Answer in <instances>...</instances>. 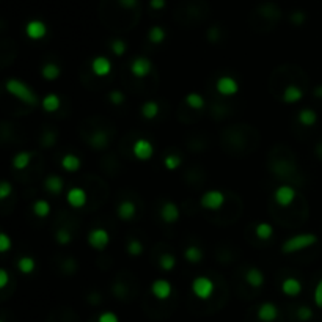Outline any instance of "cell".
<instances>
[{
    "label": "cell",
    "instance_id": "13",
    "mask_svg": "<svg viewBox=\"0 0 322 322\" xmlns=\"http://www.w3.org/2000/svg\"><path fill=\"white\" fill-rule=\"evenodd\" d=\"M151 293L157 300H167L173 294V286L165 278H157L151 285Z\"/></svg>",
    "mask_w": 322,
    "mask_h": 322
},
{
    "label": "cell",
    "instance_id": "10",
    "mask_svg": "<svg viewBox=\"0 0 322 322\" xmlns=\"http://www.w3.org/2000/svg\"><path fill=\"white\" fill-rule=\"evenodd\" d=\"M153 71V63L146 57H137L131 63V74L137 79H145Z\"/></svg>",
    "mask_w": 322,
    "mask_h": 322
},
{
    "label": "cell",
    "instance_id": "19",
    "mask_svg": "<svg viewBox=\"0 0 322 322\" xmlns=\"http://www.w3.org/2000/svg\"><path fill=\"white\" fill-rule=\"evenodd\" d=\"M88 143H90V146L91 148H94V149H105L107 146H109V143H110V137H109V134H107L104 129H98V131H94L91 135H90V138H88Z\"/></svg>",
    "mask_w": 322,
    "mask_h": 322
},
{
    "label": "cell",
    "instance_id": "28",
    "mask_svg": "<svg viewBox=\"0 0 322 322\" xmlns=\"http://www.w3.org/2000/svg\"><path fill=\"white\" fill-rule=\"evenodd\" d=\"M255 234H256L258 239H261V241H269V239L272 238V236H274V227H272V225H271L269 222H261V223L256 225Z\"/></svg>",
    "mask_w": 322,
    "mask_h": 322
},
{
    "label": "cell",
    "instance_id": "12",
    "mask_svg": "<svg viewBox=\"0 0 322 322\" xmlns=\"http://www.w3.org/2000/svg\"><path fill=\"white\" fill-rule=\"evenodd\" d=\"M66 201L68 205L74 209H80L87 205L88 197H87V192L80 187H72L66 192Z\"/></svg>",
    "mask_w": 322,
    "mask_h": 322
},
{
    "label": "cell",
    "instance_id": "32",
    "mask_svg": "<svg viewBox=\"0 0 322 322\" xmlns=\"http://www.w3.org/2000/svg\"><path fill=\"white\" fill-rule=\"evenodd\" d=\"M17 269H19L20 274L28 275V274H31L36 269V263H35V260L31 256H22V258H19V260H17Z\"/></svg>",
    "mask_w": 322,
    "mask_h": 322
},
{
    "label": "cell",
    "instance_id": "25",
    "mask_svg": "<svg viewBox=\"0 0 322 322\" xmlns=\"http://www.w3.org/2000/svg\"><path fill=\"white\" fill-rule=\"evenodd\" d=\"M82 162L80 159L76 156V154H64L61 157V168L64 171H68V173H74V171H77L80 168Z\"/></svg>",
    "mask_w": 322,
    "mask_h": 322
},
{
    "label": "cell",
    "instance_id": "7",
    "mask_svg": "<svg viewBox=\"0 0 322 322\" xmlns=\"http://www.w3.org/2000/svg\"><path fill=\"white\" fill-rule=\"evenodd\" d=\"M297 197V192L293 186H289V184H282V186H278L274 192V200L278 206H282V208H288V206H291L294 200Z\"/></svg>",
    "mask_w": 322,
    "mask_h": 322
},
{
    "label": "cell",
    "instance_id": "14",
    "mask_svg": "<svg viewBox=\"0 0 322 322\" xmlns=\"http://www.w3.org/2000/svg\"><path fill=\"white\" fill-rule=\"evenodd\" d=\"M91 71L98 77H107L112 72V61L107 57H94L91 61Z\"/></svg>",
    "mask_w": 322,
    "mask_h": 322
},
{
    "label": "cell",
    "instance_id": "44",
    "mask_svg": "<svg viewBox=\"0 0 322 322\" xmlns=\"http://www.w3.org/2000/svg\"><path fill=\"white\" fill-rule=\"evenodd\" d=\"M123 8L129 9V11H137L138 6H140V0H116Z\"/></svg>",
    "mask_w": 322,
    "mask_h": 322
},
{
    "label": "cell",
    "instance_id": "34",
    "mask_svg": "<svg viewBox=\"0 0 322 322\" xmlns=\"http://www.w3.org/2000/svg\"><path fill=\"white\" fill-rule=\"evenodd\" d=\"M186 104L190 107V109H193V110H201L203 107H205V98L200 94V93H189L187 96H186Z\"/></svg>",
    "mask_w": 322,
    "mask_h": 322
},
{
    "label": "cell",
    "instance_id": "30",
    "mask_svg": "<svg viewBox=\"0 0 322 322\" xmlns=\"http://www.w3.org/2000/svg\"><path fill=\"white\" fill-rule=\"evenodd\" d=\"M184 258L190 264H198L203 260V250L197 245H189L184 250Z\"/></svg>",
    "mask_w": 322,
    "mask_h": 322
},
{
    "label": "cell",
    "instance_id": "35",
    "mask_svg": "<svg viewBox=\"0 0 322 322\" xmlns=\"http://www.w3.org/2000/svg\"><path fill=\"white\" fill-rule=\"evenodd\" d=\"M159 267L162 271H165V272L173 271L175 267H176V258H175V255H171V253L160 255V258H159Z\"/></svg>",
    "mask_w": 322,
    "mask_h": 322
},
{
    "label": "cell",
    "instance_id": "37",
    "mask_svg": "<svg viewBox=\"0 0 322 322\" xmlns=\"http://www.w3.org/2000/svg\"><path fill=\"white\" fill-rule=\"evenodd\" d=\"M143 244L138 239H131L127 242V253L131 256H140L143 253Z\"/></svg>",
    "mask_w": 322,
    "mask_h": 322
},
{
    "label": "cell",
    "instance_id": "39",
    "mask_svg": "<svg viewBox=\"0 0 322 322\" xmlns=\"http://www.w3.org/2000/svg\"><path fill=\"white\" fill-rule=\"evenodd\" d=\"M110 50L115 53L116 57H123L126 53V50H127V44L123 39H113L110 42Z\"/></svg>",
    "mask_w": 322,
    "mask_h": 322
},
{
    "label": "cell",
    "instance_id": "46",
    "mask_svg": "<svg viewBox=\"0 0 322 322\" xmlns=\"http://www.w3.org/2000/svg\"><path fill=\"white\" fill-rule=\"evenodd\" d=\"M305 19H307V16H305L304 11H294L291 16H289V20H291V24L296 25V27L302 25V24L305 22Z\"/></svg>",
    "mask_w": 322,
    "mask_h": 322
},
{
    "label": "cell",
    "instance_id": "33",
    "mask_svg": "<svg viewBox=\"0 0 322 322\" xmlns=\"http://www.w3.org/2000/svg\"><path fill=\"white\" fill-rule=\"evenodd\" d=\"M31 211H33V214L36 217L44 219L50 214V205H49V201H46V200H36L33 203V206H31Z\"/></svg>",
    "mask_w": 322,
    "mask_h": 322
},
{
    "label": "cell",
    "instance_id": "27",
    "mask_svg": "<svg viewBox=\"0 0 322 322\" xmlns=\"http://www.w3.org/2000/svg\"><path fill=\"white\" fill-rule=\"evenodd\" d=\"M60 74H61V68L58 66L57 63H46L44 66H42V69H41L42 79H46L49 82L57 80L60 77Z\"/></svg>",
    "mask_w": 322,
    "mask_h": 322
},
{
    "label": "cell",
    "instance_id": "42",
    "mask_svg": "<svg viewBox=\"0 0 322 322\" xmlns=\"http://www.w3.org/2000/svg\"><path fill=\"white\" fill-rule=\"evenodd\" d=\"M13 247V241L6 233H0V252L8 253Z\"/></svg>",
    "mask_w": 322,
    "mask_h": 322
},
{
    "label": "cell",
    "instance_id": "47",
    "mask_svg": "<svg viewBox=\"0 0 322 322\" xmlns=\"http://www.w3.org/2000/svg\"><path fill=\"white\" fill-rule=\"evenodd\" d=\"M222 33H220V28L217 25H214L208 30V41L212 42V44H216V42H219Z\"/></svg>",
    "mask_w": 322,
    "mask_h": 322
},
{
    "label": "cell",
    "instance_id": "38",
    "mask_svg": "<svg viewBox=\"0 0 322 322\" xmlns=\"http://www.w3.org/2000/svg\"><path fill=\"white\" fill-rule=\"evenodd\" d=\"M55 241L60 245H68L72 241V234L68 228H58L55 233Z\"/></svg>",
    "mask_w": 322,
    "mask_h": 322
},
{
    "label": "cell",
    "instance_id": "15",
    "mask_svg": "<svg viewBox=\"0 0 322 322\" xmlns=\"http://www.w3.org/2000/svg\"><path fill=\"white\" fill-rule=\"evenodd\" d=\"M256 316L261 322H274L278 318V308L274 302H263L258 307Z\"/></svg>",
    "mask_w": 322,
    "mask_h": 322
},
{
    "label": "cell",
    "instance_id": "11",
    "mask_svg": "<svg viewBox=\"0 0 322 322\" xmlns=\"http://www.w3.org/2000/svg\"><path fill=\"white\" fill-rule=\"evenodd\" d=\"M216 90L222 96H233L239 91V83L231 76H222L216 82Z\"/></svg>",
    "mask_w": 322,
    "mask_h": 322
},
{
    "label": "cell",
    "instance_id": "36",
    "mask_svg": "<svg viewBox=\"0 0 322 322\" xmlns=\"http://www.w3.org/2000/svg\"><path fill=\"white\" fill-rule=\"evenodd\" d=\"M167 33H165V30L162 27H159V25H154L149 28L148 31V39L153 42V44H160V42H164Z\"/></svg>",
    "mask_w": 322,
    "mask_h": 322
},
{
    "label": "cell",
    "instance_id": "23",
    "mask_svg": "<svg viewBox=\"0 0 322 322\" xmlns=\"http://www.w3.org/2000/svg\"><path fill=\"white\" fill-rule=\"evenodd\" d=\"M302 98H304L302 88L297 87L294 83L288 85L283 91V102H286V104H297L299 101H302Z\"/></svg>",
    "mask_w": 322,
    "mask_h": 322
},
{
    "label": "cell",
    "instance_id": "21",
    "mask_svg": "<svg viewBox=\"0 0 322 322\" xmlns=\"http://www.w3.org/2000/svg\"><path fill=\"white\" fill-rule=\"evenodd\" d=\"M245 282L252 288H261L266 282L264 272L261 269H258V267H250V269L245 272Z\"/></svg>",
    "mask_w": 322,
    "mask_h": 322
},
{
    "label": "cell",
    "instance_id": "51",
    "mask_svg": "<svg viewBox=\"0 0 322 322\" xmlns=\"http://www.w3.org/2000/svg\"><path fill=\"white\" fill-rule=\"evenodd\" d=\"M149 5L153 9H162L165 6V0H149Z\"/></svg>",
    "mask_w": 322,
    "mask_h": 322
},
{
    "label": "cell",
    "instance_id": "31",
    "mask_svg": "<svg viewBox=\"0 0 322 322\" xmlns=\"http://www.w3.org/2000/svg\"><path fill=\"white\" fill-rule=\"evenodd\" d=\"M160 113V105L156 101H146L142 105V116L146 120H154V118Z\"/></svg>",
    "mask_w": 322,
    "mask_h": 322
},
{
    "label": "cell",
    "instance_id": "8",
    "mask_svg": "<svg viewBox=\"0 0 322 322\" xmlns=\"http://www.w3.org/2000/svg\"><path fill=\"white\" fill-rule=\"evenodd\" d=\"M132 154L135 159L142 160V162H146V160L153 157L154 146L148 138H138V140H135L132 145Z\"/></svg>",
    "mask_w": 322,
    "mask_h": 322
},
{
    "label": "cell",
    "instance_id": "41",
    "mask_svg": "<svg viewBox=\"0 0 322 322\" xmlns=\"http://www.w3.org/2000/svg\"><path fill=\"white\" fill-rule=\"evenodd\" d=\"M181 162L182 160L178 154H167L164 159V167L167 170H176V168H179Z\"/></svg>",
    "mask_w": 322,
    "mask_h": 322
},
{
    "label": "cell",
    "instance_id": "49",
    "mask_svg": "<svg viewBox=\"0 0 322 322\" xmlns=\"http://www.w3.org/2000/svg\"><path fill=\"white\" fill-rule=\"evenodd\" d=\"M313 297H315V305H316L318 308H322V278L318 282V285H316V288H315Z\"/></svg>",
    "mask_w": 322,
    "mask_h": 322
},
{
    "label": "cell",
    "instance_id": "54",
    "mask_svg": "<svg viewBox=\"0 0 322 322\" xmlns=\"http://www.w3.org/2000/svg\"><path fill=\"white\" fill-rule=\"evenodd\" d=\"M0 322H5V321H0Z\"/></svg>",
    "mask_w": 322,
    "mask_h": 322
},
{
    "label": "cell",
    "instance_id": "22",
    "mask_svg": "<svg viewBox=\"0 0 322 322\" xmlns=\"http://www.w3.org/2000/svg\"><path fill=\"white\" fill-rule=\"evenodd\" d=\"M44 187L49 193H52V195H60L64 189V181L58 175H49L44 179Z\"/></svg>",
    "mask_w": 322,
    "mask_h": 322
},
{
    "label": "cell",
    "instance_id": "1",
    "mask_svg": "<svg viewBox=\"0 0 322 322\" xmlns=\"http://www.w3.org/2000/svg\"><path fill=\"white\" fill-rule=\"evenodd\" d=\"M5 90H6V93L14 96L17 101H20L25 105L35 107L39 102L36 93L31 90L25 82L19 80V79H8L5 82Z\"/></svg>",
    "mask_w": 322,
    "mask_h": 322
},
{
    "label": "cell",
    "instance_id": "5",
    "mask_svg": "<svg viewBox=\"0 0 322 322\" xmlns=\"http://www.w3.org/2000/svg\"><path fill=\"white\" fill-rule=\"evenodd\" d=\"M181 13L187 19H203L208 13V5L205 0H187L181 6Z\"/></svg>",
    "mask_w": 322,
    "mask_h": 322
},
{
    "label": "cell",
    "instance_id": "48",
    "mask_svg": "<svg viewBox=\"0 0 322 322\" xmlns=\"http://www.w3.org/2000/svg\"><path fill=\"white\" fill-rule=\"evenodd\" d=\"M98 322H120V318L113 311H104V313L98 316Z\"/></svg>",
    "mask_w": 322,
    "mask_h": 322
},
{
    "label": "cell",
    "instance_id": "53",
    "mask_svg": "<svg viewBox=\"0 0 322 322\" xmlns=\"http://www.w3.org/2000/svg\"><path fill=\"white\" fill-rule=\"evenodd\" d=\"M316 154L322 159V143H319V145L316 146Z\"/></svg>",
    "mask_w": 322,
    "mask_h": 322
},
{
    "label": "cell",
    "instance_id": "40",
    "mask_svg": "<svg viewBox=\"0 0 322 322\" xmlns=\"http://www.w3.org/2000/svg\"><path fill=\"white\" fill-rule=\"evenodd\" d=\"M296 316H297V319H299V321H302V322H308V321L313 319L315 313H313V310H311L310 307H307V305H302V307H299V308H297V313H296Z\"/></svg>",
    "mask_w": 322,
    "mask_h": 322
},
{
    "label": "cell",
    "instance_id": "17",
    "mask_svg": "<svg viewBox=\"0 0 322 322\" xmlns=\"http://www.w3.org/2000/svg\"><path fill=\"white\" fill-rule=\"evenodd\" d=\"M46 33H47V27L42 20L35 19V20H30V22L25 25V35L30 39H35V41L42 39L46 36Z\"/></svg>",
    "mask_w": 322,
    "mask_h": 322
},
{
    "label": "cell",
    "instance_id": "43",
    "mask_svg": "<svg viewBox=\"0 0 322 322\" xmlns=\"http://www.w3.org/2000/svg\"><path fill=\"white\" fill-rule=\"evenodd\" d=\"M109 101H110V104H113V105H121V104H124V101H126V96H124V93L120 91V90H113V91L109 93Z\"/></svg>",
    "mask_w": 322,
    "mask_h": 322
},
{
    "label": "cell",
    "instance_id": "29",
    "mask_svg": "<svg viewBox=\"0 0 322 322\" xmlns=\"http://www.w3.org/2000/svg\"><path fill=\"white\" fill-rule=\"evenodd\" d=\"M31 162V153L28 151H20L13 157V168L14 170H25Z\"/></svg>",
    "mask_w": 322,
    "mask_h": 322
},
{
    "label": "cell",
    "instance_id": "26",
    "mask_svg": "<svg viewBox=\"0 0 322 322\" xmlns=\"http://www.w3.org/2000/svg\"><path fill=\"white\" fill-rule=\"evenodd\" d=\"M297 121L305 127H311V126H315L318 121V113L311 109H302L297 115Z\"/></svg>",
    "mask_w": 322,
    "mask_h": 322
},
{
    "label": "cell",
    "instance_id": "50",
    "mask_svg": "<svg viewBox=\"0 0 322 322\" xmlns=\"http://www.w3.org/2000/svg\"><path fill=\"white\" fill-rule=\"evenodd\" d=\"M9 283V274L5 269H0V288H6Z\"/></svg>",
    "mask_w": 322,
    "mask_h": 322
},
{
    "label": "cell",
    "instance_id": "2",
    "mask_svg": "<svg viewBox=\"0 0 322 322\" xmlns=\"http://www.w3.org/2000/svg\"><path fill=\"white\" fill-rule=\"evenodd\" d=\"M318 236L313 234V233H300V234H296L293 238L286 239L283 244H282V253L283 255H294V253H299L308 247H313L315 244H318Z\"/></svg>",
    "mask_w": 322,
    "mask_h": 322
},
{
    "label": "cell",
    "instance_id": "6",
    "mask_svg": "<svg viewBox=\"0 0 322 322\" xmlns=\"http://www.w3.org/2000/svg\"><path fill=\"white\" fill-rule=\"evenodd\" d=\"M200 205L208 211H217L225 205V193L222 190H208L201 195Z\"/></svg>",
    "mask_w": 322,
    "mask_h": 322
},
{
    "label": "cell",
    "instance_id": "52",
    "mask_svg": "<svg viewBox=\"0 0 322 322\" xmlns=\"http://www.w3.org/2000/svg\"><path fill=\"white\" fill-rule=\"evenodd\" d=\"M315 96L319 99H322V85H318V87L315 88Z\"/></svg>",
    "mask_w": 322,
    "mask_h": 322
},
{
    "label": "cell",
    "instance_id": "16",
    "mask_svg": "<svg viewBox=\"0 0 322 322\" xmlns=\"http://www.w3.org/2000/svg\"><path fill=\"white\" fill-rule=\"evenodd\" d=\"M179 216H181L179 208H178L176 203H173V201H165L162 205V208H160V219H162L168 225L178 222Z\"/></svg>",
    "mask_w": 322,
    "mask_h": 322
},
{
    "label": "cell",
    "instance_id": "20",
    "mask_svg": "<svg viewBox=\"0 0 322 322\" xmlns=\"http://www.w3.org/2000/svg\"><path fill=\"white\" fill-rule=\"evenodd\" d=\"M282 293L288 297H297L302 293V283L294 277H288L282 282Z\"/></svg>",
    "mask_w": 322,
    "mask_h": 322
},
{
    "label": "cell",
    "instance_id": "24",
    "mask_svg": "<svg viewBox=\"0 0 322 322\" xmlns=\"http://www.w3.org/2000/svg\"><path fill=\"white\" fill-rule=\"evenodd\" d=\"M41 107H42V110H46L49 113H53V112H57L60 107H61V99H60V96L55 94V93H49L46 94L44 98L41 99Z\"/></svg>",
    "mask_w": 322,
    "mask_h": 322
},
{
    "label": "cell",
    "instance_id": "9",
    "mask_svg": "<svg viewBox=\"0 0 322 322\" xmlns=\"http://www.w3.org/2000/svg\"><path fill=\"white\" fill-rule=\"evenodd\" d=\"M90 247H93L94 250H104L107 245L110 244V234L105 228H93L88 233L87 238Z\"/></svg>",
    "mask_w": 322,
    "mask_h": 322
},
{
    "label": "cell",
    "instance_id": "18",
    "mask_svg": "<svg viewBox=\"0 0 322 322\" xmlns=\"http://www.w3.org/2000/svg\"><path fill=\"white\" fill-rule=\"evenodd\" d=\"M135 214H137V205L132 200H123L116 208V216L124 222L132 220L135 217Z\"/></svg>",
    "mask_w": 322,
    "mask_h": 322
},
{
    "label": "cell",
    "instance_id": "3",
    "mask_svg": "<svg viewBox=\"0 0 322 322\" xmlns=\"http://www.w3.org/2000/svg\"><path fill=\"white\" fill-rule=\"evenodd\" d=\"M255 17L264 20V22H267L269 25H275L282 17V11L275 3L266 2V3H261L255 8Z\"/></svg>",
    "mask_w": 322,
    "mask_h": 322
},
{
    "label": "cell",
    "instance_id": "4",
    "mask_svg": "<svg viewBox=\"0 0 322 322\" xmlns=\"http://www.w3.org/2000/svg\"><path fill=\"white\" fill-rule=\"evenodd\" d=\"M190 289H192V294L195 296L197 299L208 300V299L212 297L216 286H214V282L211 280L209 277H197V278H193Z\"/></svg>",
    "mask_w": 322,
    "mask_h": 322
},
{
    "label": "cell",
    "instance_id": "45",
    "mask_svg": "<svg viewBox=\"0 0 322 322\" xmlns=\"http://www.w3.org/2000/svg\"><path fill=\"white\" fill-rule=\"evenodd\" d=\"M13 193V186L11 182L8 181H2V184H0V198L2 200H6L9 195Z\"/></svg>",
    "mask_w": 322,
    "mask_h": 322
}]
</instances>
